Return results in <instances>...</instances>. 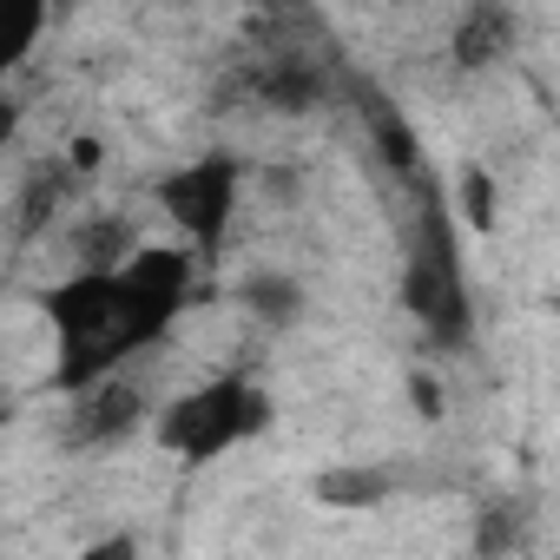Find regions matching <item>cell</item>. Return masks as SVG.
Instances as JSON below:
<instances>
[{
    "label": "cell",
    "instance_id": "cell-5",
    "mask_svg": "<svg viewBox=\"0 0 560 560\" xmlns=\"http://www.w3.org/2000/svg\"><path fill=\"white\" fill-rule=\"evenodd\" d=\"M508 47H514V14L501 8V0H475V8L455 21V34H448V60H455L462 73L494 67Z\"/></svg>",
    "mask_w": 560,
    "mask_h": 560
},
{
    "label": "cell",
    "instance_id": "cell-2",
    "mask_svg": "<svg viewBox=\"0 0 560 560\" xmlns=\"http://www.w3.org/2000/svg\"><path fill=\"white\" fill-rule=\"evenodd\" d=\"M264 429H270V396L250 376H211L159 416V442L191 468L231 455L237 442H257Z\"/></svg>",
    "mask_w": 560,
    "mask_h": 560
},
{
    "label": "cell",
    "instance_id": "cell-14",
    "mask_svg": "<svg viewBox=\"0 0 560 560\" xmlns=\"http://www.w3.org/2000/svg\"><path fill=\"white\" fill-rule=\"evenodd\" d=\"M119 553H132V540H100V547H86V560H119Z\"/></svg>",
    "mask_w": 560,
    "mask_h": 560
},
{
    "label": "cell",
    "instance_id": "cell-8",
    "mask_svg": "<svg viewBox=\"0 0 560 560\" xmlns=\"http://www.w3.org/2000/svg\"><path fill=\"white\" fill-rule=\"evenodd\" d=\"M389 475L383 468H324L317 475V501L324 508H376V501H389Z\"/></svg>",
    "mask_w": 560,
    "mask_h": 560
},
{
    "label": "cell",
    "instance_id": "cell-6",
    "mask_svg": "<svg viewBox=\"0 0 560 560\" xmlns=\"http://www.w3.org/2000/svg\"><path fill=\"white\" fill-rule=\"evenodd\" d=\"M139 422V389H126L119 376L80 389V442H106V435H126Z\"/></svg>",
    "mask_w": 560,
    "mask_h": 560
},
{
    "label": "cell",
    "instance_id": "cell-3",
    "mask_svg": "<svg viewBox=\"0 0 560 560\" xmlns=\"http://www.w3.org/2000/svg\"><path fill=\"white\" fill-rule=\"evenodd\" d=\"M237 198H244V165L224 159V152L191 159V165H178L172 178H159V205H165V218H172L178 237H185L191 250H205V257L231 237Z\"/></svg>",
    "mask_w": 560,
    "mask_h": 560
},
{
    "label": "cell",
    "instance_id": "cell-1",
    "mask_svg": "<svg viewBox=\"0 0 560 560\" xmlns=\"http://www.w3.org/2000/svg\"><path fill=\"white\" fill-rule=\"evenodd\" d=\"M47 324H54V389L80 396L106 376H119V363H132L145 343H159V330L139 317L126 270L119 264H86L67 284L47 291Z\"/></svg>",
    "mask_w": 560,
    "mask_h": 560
},
{
    "label": "cell",
    "instance_id": "cell-4",
    "mask_svg": "<svg viewBox=\"0 0 560 560\" xmlns=\"http://www.w3.org/2000/svg\"><path fill=\"white\" fill-rule=\"evenodd\" d=\"M402 311L435 343H462L475 330V311H468V291H462V264H455V250H448L442 231H429V244L402 270Z\"/></svg>",
    "mask_w": 560,
    "mask_h": 560
},
{
    "label": "cell",
    "instance_id": "cell-10",
    "mask_svg": "<svg viewBox=\"0 0 560 560\" xmlns=\"http://www.w3.org/2000/svg\"><path fill=\"white\" fill-rule=\"evenodd\" d=\"M264 100L270 106H317L324 100V80L317 73H270L264 80Z\"/></svg>",
    "mask_w": 560,
    "mask_h": 560
},
{
    "label": "cell",
    "instance_id": "cell-15",
    "mask_svg": "<svg viewBox=\"0 0 560 560\" xmlns=\"http://www.w3.org/2000/svg\"><path fill=\"white\" fill-rule=\"evenodd\" d=\"M54 8H73V0H54Z\"/></svg>",
    "mask_w": 560,
    "mask_h": 560
},
{
    "label": "cell",
    "instance_id": "cell-7",
    "mask_svg": "<svg viewBox=\"0 0 560 560\" xmlns=\"http://www.w3.org/2000/svg\"><path fill=\"white\" fill-rule=\"evenodd\" d=\"M54 21V0H0V73H21Z\"/></svg>",
    "mask_w": 560,
    "mask_h": 560
},
{
    "label": "cell",
    "instance_id": "cell-11",
    "mask_svg": "<svg viewBox=\"0 0 560 560\" xmlns=\"http://www.w3.org/2000/svg\"><path fill=\"white\" fill-rule=\"evenodd\" d=\"M250 304L270 311V317H291V311H298V291L277 284V277H257V284H250Z\"/></svg>",
    "mask_w": 560,
    "mask_h": 560
},
{
    "label": "cell",
    "instance_id": "cell-9",
    "mask_svg": "<svg viewBox=\"0 0 560 560\" xmlns=\"http://www.w3.org/2000/svg\"><path fill=\"white\" fill-rule=\"evenodd\" d=\"M455 211H462V224H468L475 237H488V231H494L501 198H494V178H488L481 165H462V172H455Z\"/></svg>",
    "mask_w": 560,
    "mask_h": 560
},
{
    "label": "cell",
    "instance_id": "cell-13",
    "mask_svg": "<svg viewBox=\"0 0 560 560\" xmlns=\"http://www.w3.org/2000/svg\"><path fill=\"white\" fill-rule=\"evenodd\" d=\"M67 165H73V172H100V139H80Z\"/></svg>",
    "mask_w": 560,
    "mask_h": 560
},
{
    "label": "cell",
    "instance_id": "cell-12",
    "mask_svg": "<svg viewBox=\"0 0 560 560\" xmlns=\"http://www.w3.org/2000/svg\"><path fill=\"white\" fill-rule=\"evenodd\" d=\"M409 402H416L422 416H442V389H435V376H409Z\"/></svg>",
    "mask_w": 560,
    "mask_h": 560
}]
</instances>
